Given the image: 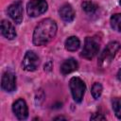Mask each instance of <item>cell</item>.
<instances>
[{"label": "cell", "instance_id": "21", "mask_svg": "<svg viewBox=\"0 0 121 121\" xmlns=\"http://www.w3.org/2000/svg\"><path fill=\"white\" fill-rule=\"evenodd\" d=\"M60 119H65V117H62V116H58L55 118V120H60Z\"/></svg>", "mask_w": 121, "mask_h": 121}, {"label": "cell", "instance_id": "20", "mask_svg": "<svg viewBox=\"0 0 121 121\" xmlns=\"http://www.w3.org/2000/svg\"><path fill=\"white\" fill-rule=\"evenodd\" d=\"M117 78H118L119 80H121V68L119 69V71H118V73H117Z\"/></svg>", "mask_w": 121, "mask_h": 121}, {"label": "cell", "instance_id": "11", "mask_svg": "<svg viewBox=\"0 0 121 121\" xmlns=\"http://www.w3.org/2000/svg\"><path fill=\"white\" fill-rule=\"evenodd\" d=\"M60 16L64 22H72L75 18V10L71 5L65 4L60 9Z\"/></svg>", "mask_w": 121, "mask_h": 121}, {"label": "cell", "instance_id": "18", "mask_svg": "<svg viewBox=\"0 0 121 121\" xmlns=\"http://www.w3.org/2000/svg\"><path fill=\"white\" fill-rule=\"evenodd\" d=\"M105 119L106 117L101 113H94V115L91 116V120H105Z\"/></svg>", "mask_w": 121, "mask_h": 121}, {"label": "cell", "instance_id": "16", "mask_svg": "<svg viewBox=\"0 0 121 121\" xmlns=\"http://www.w3.org/2000/svg\"><path fill=\"white\" fill-rule=\"evenodd\" d=\"M112 109L114 111L115 115L119 119H121V98L120 97L113 98V100H112Z\"/></svg>", "mask_w": 121, "mask_h": 121}, {"label": "cell", "instance_id": "6", "mask_svg": "<svg viewBox=\"0 0 121 121\" xmlns=\"http://www.w3.org/2000/svg\"><path fill=\"white\" fill-rule=\"evenodd\" d=\"M40 60L33 51H27L23 60V67L26 71H35L38 68Z\"/></svg>", "mask_w": 121, "mask_h": 121}, {"label": "cell", "instance_id": "10", "mask_svg": "<svg viewBox=\"0 0 121 121\" xmlns=\"http://www.w3.org/2000/svg\"><path fill=\"white\" fill-rule=\"evenodd\" d=\"M1 33L5 38H7L9 40H12L16 37L15 28L12 26V24L9 23L8 20H2V22H1Z\"/></svg>", "mask_w": 121, "mask_h": 121}, {"label": "cell", "instance_id": "19", "mask_svg": "<svg viewBox=\"0 0 121 121\" xmlns=\"http://www.w3.org/2000/svg\"><path fill=\"white\" fill-rule=\"evenodd\" d=\"M51 67H52V62L51 61H48L47 63L44 64V71H50L51 70Z\"/></svg>", "mask_w": 121, "mask_h": 121}, {"label": "cell", "instance_id": "1", "mask_svg": "<svg viewBox=\"0 0 121 121\" xmlns=\"http://www.w3.org/2000/svg\"><path fill=\"white\" fill-rule=\"evenodd\" d=\"M57 33L56 22L51 19H44L35 27L33 33V43L43 45L49 43Z\"/></svg>", "mask_w": 121, "mask_h": 121}, {"label": "cell", "instance_id": "2", "mask_svg": "<svg viewBox=\"0 0 121 121\" xmlns=\"http://www.w3.org/2000/svg\"><path fill=\"white\" fill-rule=\"evenodd\" d=\"M120 48V43L117 42H111L109 43L106 47L104 48L103 52L101 53V55L99 56L98 59V64L101 68H105L107 67L112 60V59L114 58L116 52L119 50Z\"/></svg>", "mask_w": 121, "mask_h": 121}, {"label": "cell", "instance_id": "4", "mask_svg": "<svg viewBox=\"0 0 121 121\" xmlns=\"http://www.w3.org/2000/svg\"><path fill=\"white\" fill-rule=\"evenodd\" d=\"M99 50V43L95 38L87 37L84 42L83 49L81 51V56L87 60L93 59Z\"/></svg>", "mask_w": 121, "mask_h": 121}, {"label": "cell", "instance_id": "5", "mask_svg": "<svg viewBox=\"0 0 121 121\" xmlns=\"http://www.w3.org/2000/svg\"><path fill=\"white\" fill-rule=\"evenodd\" d=\"M47 9V3L45 0H30L26 6L27 14L30 17H37L44 13Z\"/></svg>", "mask_w": 121, "mask_h": 121}, {"label": "cell", "instance_id": "22", "mask_svg": "<svg viewBox=\"0 0 121 121\" xmlns=\"http://www.w3.org/2000/svg\"><path fill=\"white\" fill-rule=\"evenodd\" d=\"M120 5H121V0H120Z\"/></svg>", "mask_w": 121, "mask_h": 121}, {"label": "cell", "instance_id": "17", "mask_svg": "<svg viewBox=\"0 0 121 121\" xmlns=\"http://www.w3.org/2000/svg\"><path fill=\"white\" fill-rule=\"evenodd\" d=\"M102 94V85L98 82H95L93 86H92V95L94 96V98L97 99Z\"/></svg>", "mask_w": 121, "mask_h": 121}, {"label": "cell", "instance_id": "7", "mask_svg": "<svg viewBox=\"0 0 121 121\" xmlns=\"http://www.w3.org/2000/svg\"><path fill=\"white\" fill-rule=\"evenodd\" d=\"M9 17L16 23L21 24L23 21V4L21 1H15L8 8Z\"/></svg>", "mask_w": 121, "mask_h": 121}, {"label": "cell", "instance_id": "14", "mask_svg": "<svg viewBox=\"0 0 121 121\" xmlns=\"http://www.w3.org/2000/svg\"><path fill=\"white\" fill-rule=\"evenodd\" d=\"M111 26L114 30L121 32V13H117L112 16Z\"/></svg>", "mask_w": 121, "mask_h": 121}, {"label": "cell", "instance_id": "8", "mask_svg": "<svg viewBox=\"0 0 121 121\" xmlns=\"http://www.w3.org/2000/svg\"><path fill=\"white\" fill-rule=\"evenodd\" d=\"M1 87L6 92H12L15 89L16 78L12 72L7 71L3 74L2 79H1Z\"/></svg>", "mask_w": 121, "mask_h": 121}, {"label": "cell", "instance_id": "3", "mask_svg": "<svg viewBox=\"0 0 121 121\" xmlns=\"http://www.w3.org/2000/svg\"><path fill=\"white\" fill-rule=\"evenodd\" d=\"M69 86H70V90H71L74 100L77 102H81L86 90L85 83L79 78L74 77L70 79Z\"/></svg>", "mask_w": 121, "mask_h": 121}, {"label": "cell", "instance_id": "12", "mask_svg": "<svg viewBox=\"0 0 121 121\" xmlns=\"http://www.w3.org/2000/svg\"><path fill=\"white\" fill-rule=\"evenodd\" d=\"M78 67V64L77 62V60L73 58H70L66 60H64L60 66V71L63 75H67V74H70L71 72L77 70Z\"/></svg>", "mask_w": 121, "mask_h": 121}, {"label": "cell", "instance_id": "13", "mask_svg": "<svg viewBox=\"0 0 121 121\" xmlns=\"http://www.w3.org/2000/svg\"><path fill=\"white\" fill-rule=\"evenodd\" d=\"M79 45L80 42L76 36H71L65 41V48L68 51H76L79 48Z\"/></svg>", "mask_w": 121, "mask_h": 121}, {"label": "cell", "instance_id": "15", "mask_svg": "<svg viewBox=\"0 0 121 121\" xmlns=\"http://www.w3.org/2000/svg\"><path fill=\"white\" fill-rule=\"evenodd\" d=\"M82 9L85 12L87 13H95L97 9V6L94 3V2H91V1H85L82 3Z\"/></svg>", "mask_w": 121, "mask_h": 121}, {"label": "cell", "instance_id": "9", "mask_svg": "<svg viewBox=\"0 0 121 121\" xmlns=\"http://www.w3.org/2000/svg\"><path fill=\"white\" fill-rule=\"evenodd\" d=\"M12 111L14 112V114L16 115V117L20 120H24L27 117L28 115V110H27V106L26 103L24 99L20 98L17 99L13 105H12Z\"/></svg>", "mask_w": 121, "mask_h": 121}]
</instances>
